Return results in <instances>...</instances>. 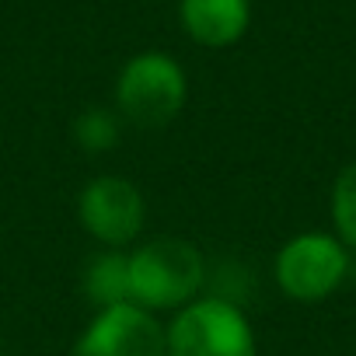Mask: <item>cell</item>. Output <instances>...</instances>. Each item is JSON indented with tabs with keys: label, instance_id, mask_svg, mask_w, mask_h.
<instances>
[{
	"label": "cell",
	"instance_id": "3",
	"mask_svg": "<svg viewBox=\"0 0 356 356\" xmlns=\"http://www.w3.org/2000/svg\"><path fill=\"white\" fill-rule=\"evenodd\" d=\"M168 356H259L248 314L224 297H196L168 325Z\"/></svg>",
	"mask_w": 356,
	"mask_h": 356
},
{
	"label": "cell",
	"instance_id": "7",
	"mask_svg": "<svg viewBox=\"0 0 356 356\" xmlns=\"http://www.w3.org/2000/svg\"><path fill=\"white\" fill-rule=\"evenodd\" d=\"M178 18L193 42L224 49L245 39L252 25V0H182Z\"/></svg>",
	"mask_w": 356,
	"mask_h": 356
},
{
	"label": "cell",
	"instance_id": "9",
	"mask_svg": "<svg viewBox=\"0 0 356 356\" xmlns=\"http://www.w3.org/2000/svg\"><path fill=\"white\" fill-rule=\"evenodd\" d=\"M332 224L346 248H356V161L346 164L332 186Z\"/></svg>",
	"mask_w": 356,
	"mask_h": 356
},
{
	"label": "cell",
	"instance_id": "1",
	"mask_svg": "<svg viewBox=\"0 0 356 356\" xmlns=\"http://www.w3.org/2000/svg\"><path fill=\"white\" fill-rule=\"evenodd\" d=\"M129 259V304L157 314L182 311L196 300L207 283V259L193 241L182 238H154L133 252Z\"/></svg>",
	"mask_w": 356,
	"mask_h": 356
},
{
	"label": "cell",
	"instance_id": "4",
	"mask_svg": "<svg viewBox=\"0 0 356 356\" xmlns=\"http://www.w3.org/2000/svg\"><path fill=\"white\" fill-rule=\"evenodd\" d=\"M273 276L290 300L318 304L346 283L349 248L335 234H321V231L297 234L280 248L273 262Z\"/></svg>",
	"mask_w": 356,
	"mask_h": 356
},
{
	"label": "cell",
	"instance_id": "8",
	"mask_svg": "<svg viewBox=\"0 0 356 356\" xmlns=\"http://www.w3.org/2000/svg\"><path fill=\"white\" fill-rule=\"evenodd\" d=\"M84 293L98 304V311L129 304V259L119 248H105L88 262L84 273Z\"/></svg>",
	"mask_w": 356,
	"mask_h": 356
},
{
	"label": "cell",
	"instance_id": "10",
	"mask_svg": "<svg viewBox=\"0 0 356 356\" xmlns=\"http://www.w3.org/2000/svg\"><path fill=\"white\" fill-rule=\"evenodd\" d=\"M74 136L84 150H112L119 143V119L108 108H88L74 122Z\"/></svg>",
	"mask_w": 356,
	"mask_h": 356
},
{
	"label": "cell",
	"instance_id": "6",
	"mask_svg": "<svg viewBox=\"0 0 356 356\" xmlns=\"http://www.w3.org/2000/svg\"><path fill=\"white\" fill-rule=\"evenodd\" d=\"M70 356H168V328L136 304H115L91 318Z\"/></svg>",
	"mask_w": 356,
	"mask_h": 356
},
{
	"label": "cell",
	"instance_id": "2",
	"mask_svg": "<svg viewBox=\"0 0 356 356\" xmlns=\"http://www.w3.org/2000/svg\"><path fill=\"white\" fill-rule=\"evenodd\" d=\"M189 98L186 70L178 67L175 56L147 49L126 60L115 81V108L122 119L143 129H161L182 112Z\"/></svg>",
	"mask_w": 356,
	"mask_h": 356
},
{
	"label": "cell",
	"instance_id": "5",
	"mask_svg": "<svg viewBox=\"0 0 356 356\" xmlns=\"http://www.w3.org/2000/svg\"><path fill=\"white\" fill-rule=\"evenodd\" d=\"M77 217L81 227L105 248H126L140 238L143 231V196L129 178L119 175H102L81 189L77 200Z\"/></svg>",
	"mask_w": 356,
	"mask_h": 356
}]
</instances>
